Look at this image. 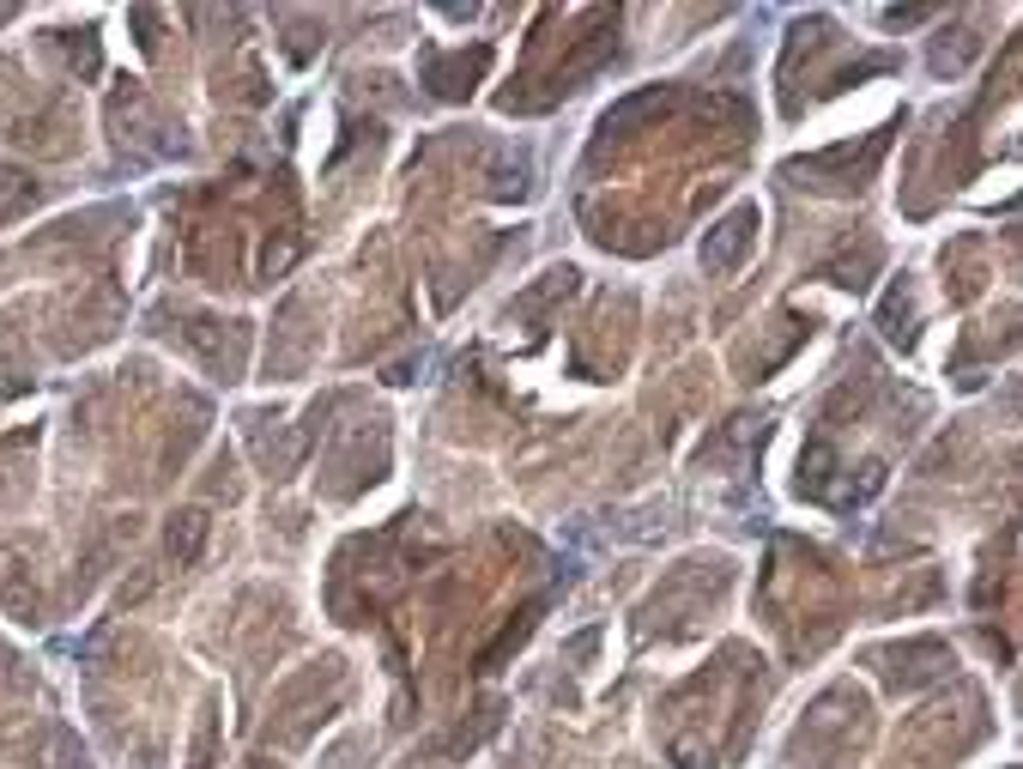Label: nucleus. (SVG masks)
Instances as JSON below:
<instances>
[{"instance_id":"nucleus-1","label":"nucleus","mask_w":1023,"mask_h":769,"mask_svg":"<svg viewBox=\"0 0 1023 769\" xmlns=\"http://www.w3.org/2000/svg\"><path fill=\"white\" fill-rule=\"evenodd\" d=\"M872 666H879L884 678H891L896 691H920V685H932V678H944L951 673V649L944 642H932V637H920V642H903V649H884V654H872Z\"/></svg>"},{"instance_id":"nucleus-3","label":"nucleus","mask_w":1023,"mask_h":769,"mask_svg":"<svg viewBox=\"0 0 1023 769\" xmlns=\"http://www.w3.org/2000/svg\"><path fill=\"white\" fill-rule=\"evenodd\" d=\"M667 109H672V92H667V85H655V92H643V97H624L618 109H605V116H600V133H624L630 121L667 116Z\"/></svg>"},{"instance_id":"nucleus-5","label":"nucleus","mask_w":1023,"mask_h":769,"mask_svg":"<svg viewBox=\"0 0 1023 769\" xmlns=\"http://www.w3.org/2000/svg\"><path fill=\"white\" fill-rule=\"evenodd\" d=\"M908 322H915V298H908V279H903V286H891V298H884L879 327L896 339V346H908V339H915V327H908Z\"/></svg>"},{"instance_id":"nucleus-8","label":"nucleus","mask_w":1023,"mask_h":769,"mask_svg":"<svg viewBox=\"0 0 1023 769\" xmlns=\"http://www.w3.org/2000/svg\"><path fill=\"white\" fill-rule=\"evenodd\" d=\"M491 195H497V200L527 195V164H521V158H515V164H497V170H491Z\"/></svg>"},{"instance_id":"nucleus-9","label":"nucleus","mask_w":1023,"mask_h":769,"mask_svg":"<svg viewBox=\"0 0 1023 769\" xmlns=\"http://www.w3.org/2000/svg\"><path fill=\"white\" fill-rule=\"evenodd\" d=\"M195 769H212V721H200V739H195Z\"/></svg>"},{"instance_id":"nucleus-2","label":"nucleus","mask_w":1023,"mask_h":769,"mask_svg":"<svg viewBox=\"0 0 1023 769\" xmlns=\"http://www.w3.org/2000/svg\"><path fill=\"white\" fill-rule=\"evenodd\" d=\"M751 236H757V207H733L727 219L708 224V236H703V267H708V273H733V267L751 255Z\"/></svg>"},{"instance_id":"nucleus-4","label":"nucleus","mask_w":1023,"mask_h":769,"mask_svg":"<svg viewBox=\"0 0 1023 769\" xmlns=\"http://www.w3.org/2000/svg\"><path fill=\"white\" fill-rule=\"evenodd\" d=\"M207 515L200 509H183V515H170V558L176 563H195L200 558V546H207Z\"/></svg>"},{"instance_id":"nucleus-7","label":"nucleus","mask_w":1023,"mask_h":769,"mask_svg":"<svg viewBox=\"0 0 1023 769\" xmlns=\"http://www.w3.org/2000/svg\"><path fill=\"white\" fill-rule=\"evenodd\" d=\"M872 267H879V248L866 243V248H860V261H854V255H842V261H830V267H824V279H836V286L860 291V286H866V273H872Z\"/></svg>"},{"instance_id":"nucleus-6","label":"nucleus","mask_w":1023,"mask_h":769,"mask_svg":"<svg viewBox=\"0 0 1023 769\" xmlns=\"http://www.w3.org/2000/svg\"><path fill=\"white\" fill-rule=\"evenodd\" d=\"M830 443L818 436V443H806V455H800V491L806 497H830Z\"/></svg>"}]
</instances>
